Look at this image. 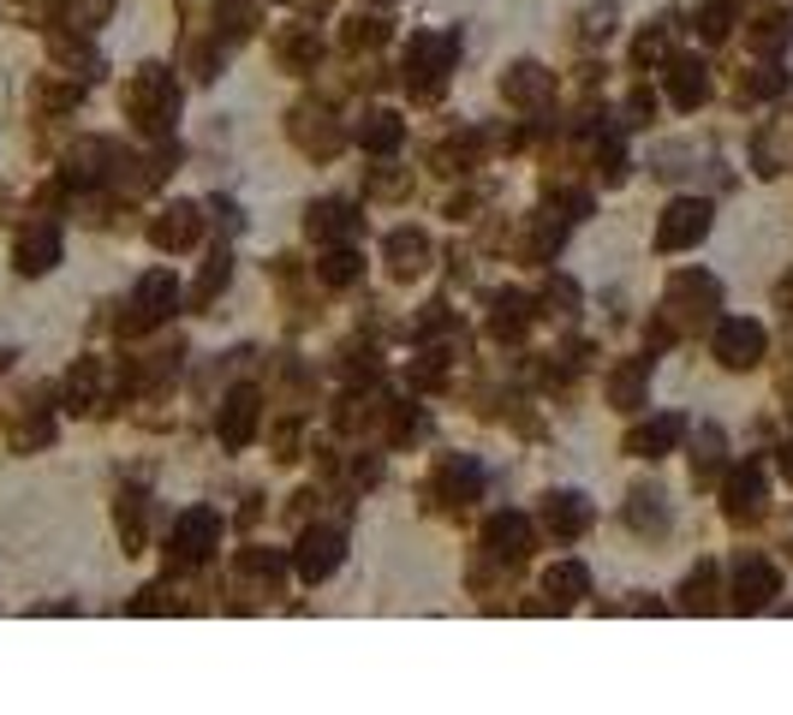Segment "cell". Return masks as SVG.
I'll list each match as a JSON object with an SVG mask.
<instances>
[{
	"instance_id": "3",
	"label": "cell",
	"mask_w": 793,
	"mask_h": 715,
	"mask_svg": "<svg viewBox=\"0 0 793 715\" xmlns=\"http://www.w3.org/2000/svg\"><path fill=\"white\" fill-rule=\"evenodd\" d=\"M334 566V537H311V543H304V573H329Z\"/></svg>"
},
{
	"instance_id": "1",
	"label": "cell",
	"mask_w": 793,
	"mask_h": 715,
	"mask_svg": "<svg viewBox=\"0 0 793 715\" xmlns=\"http://www.w3.org/2000/svg\"><path fill=\"white\" fill-rule=\"evenodd\" d=\"M758 346H763V340H758V328H746V323H733V328L722 334V358H728V364H752V358H758Z\"/></svg>"
},
{
	"instance_id": "2",
	"label": "cell",
	"mask_w": 793,
	"mask_h": 715,
	"mask_svg": "<svg viewBox=\"0 0 793 715\" xmlns=\"http://www.w3.org/2000/svg\"><path fill=\"white\" fill-rule=\"evenodd\" d=\"M693 232H704V209L681 203V209H674V221L663 227V245H681V239H693Z\"/></svg>"
}]
</instances>
